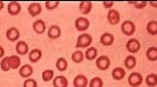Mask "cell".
<instances>
[{
  "instance_id": "8992f818",
  "label": "cell",
  "mask_w": 157,
  "mask_h": 87,
  "mask_svg": "<svg viewBox=\"0 0 157 87\" xmlns=\"http://www.w3.org/2000/svg\"><path fill=\"white\" fill-rule=\"evenodd\" d=\"M90 26V22L87 19L80 17L75 20V26L79 31H84L88 29Z\"/></svg>"
},
{
  "instance_id": "4fadbf2b",
  "label": "cell",
  "mask_w": 157,
  "mask_h": 87,
  "mask_svg": "<svg viewBox=\"0 0 157 87\" xmlns=\"http://www.w3.org/2000/svg\"><path fill=\"white\" fill-rule=\"evenodd\" d=\"M16 49V52L19 54L24 55L28 52L29 47L25 41L20 40L17 43Z\"/></svg>"
},
{
  "instance_id": "9a60e30c",
  "label": "cell",
  "mask_w": 157,
  "mask_h": 87,
  "mask_svg": "<svg viewBox=\"0 0 157 87\" xmlns=\"http://www.w3.org/2000/svg\"><path fill=\"white\" fill-rule=\"evenodd\" d=\"M62 31L60 28L58 26L53 25L49 28L48 32V35L49 38L52 39L58 38L61 35Z\"/></svg>"
},
{
  "instance_id": "e0dca14e",
  "label": "cell",
  "mask_w": 157,
  "mask_h": 87,
  "mask_svg": "<svg viewBox=\"0 0 157 87\" xmlns=\"http://www.w3.org/2000/svg\"><path fill=\"white\" fill-rule=\"evenodd\" d=\"M108 19L111 24L114 25L117 24L120 20L119 13L115 9H110L108 13Z\"/></svg>"
},
{
  "instance_id": "9c48e42d",
  "label": "cell",
  "mask_w": 157,
  "mask_h": 87,
  "mask_svg": "<svg viewBox=\"0 0 157 87\" xmlns=\"http://www.w3.org/2000/svg\"><path fill=\"white\" fill-rule=\"evenodd\" d=\"M28 9L30 14L32 17H35L38 16L41 13L42 7L39 3H32L29 5Z\"/></svg>"
},
{
  "instance_id": "4316f807",
  "label": "cell",
  "mask_w": 157,
  "mask_h": 87,
  "mask_svg": "<svg viewBox=\"0 0 157 87\" xmlns=\"http://www.w3.org/2000/svg\"><path fill=\"white\" fill-rule=\"evenodd\" d=\"M147 30L148 33L153 35L157 33V22L156 21L152 20L148 23L147 25Z\"/></svg>"
},
{
  "instance_id": "8d00e7d4",
  "label": "cell",
  "mask_w": 157,
  "mask_h": 87,
  "mask_svg": "<svg viewBox=\"0 0 157 87\" xmlns=\"http://www.w3.org/2000/svg\"><path fill=\"white\" fill-rule=\"evenodd\" d=\"M150 4L152 6L156 7L157 6V3H155V2H149Z\"/></svg>"
},
{
  "instance_id": "d590c367",
  "label": "cell",
  "mask_w": 157,
  "mask_h": 87,
  "mask_svg": "<svg viewBox=\"0 0 157 87\" xmlns=\"http://www.w3.org/2000/svg\"><path fill=\"white\" fill-rule=\"evenodd\" d=\"M4 6V4L3 2L0 1V11L2 9Z\"/></svg>"
},
{
  "instance_id": "4dcf8cb0",
  "label": "cell",
  "mask_w": 157,
  "mask_h": 87,
  "mask_svg": "<svg viewBox=\"0 0 157 87\" xmlns=\"http://www.w3.org/2000/svg\"><path fill=\"white\" fill-rule=\"evenodd\" d=\"M37 81L32 78L26 79L23 85L24 87H37Z\"/></svg>"
},
{
  "instance_id": "7c38bea8",
  "label": "cell",
  "mask_w": 157,
  "mask_h": 87,
  "mask_svg": "<svg viewBox=\"0 0 157 87\" xmlns=\"http://www.w3.org/2000/svg\"><path fill=\"white\" fill-rule=\"evenodd\" d=\"M32 26L34 31L40 34L43 33L46 28L45 22L41 19H39L34 21L33 24Z\"/></svg>"
},
{
  "instance_id": "e575fe53",
  "label": "cell",
  "mask_w": 157,
  "mask_h": 87,
  "mask_svg": "<svg viewBox=\"0 0 157 87\" xmlns=\"http://www.w3.org/2000/svg\"><path fill=\"white\" fill-rule=\"evenodd\" d=\"M5 51L4 49L2 47L0 46V58H2L5 54Z\"/></svg>"
},
{
  "instance_id": "cb8c5ba5",
  "label": "cell",
  "mask_w": 157,
  "mask_h": 87,
  "mask_svg": "<svg viewBox=\"0 0 157 87\" xmlns=\"http://www.w3.org/2000/svg\"><path fill=\"white\" fill-rule=\"evenodd\" d=\"M124 63L128 69H131L135 67L136 64V59L135 57L131 55L126 58Z\"/></svg>"
},
{
  "instance_id": "d4e9b609",
  "label": "cell",
  "mask_w": 157,
  "mask_h": 87,
  "mask_svg": "<svg viewBox=\"0 0 157 87\" xmlns=\"http://www.w3.org/2000/svg\"><path fill=\"white\" fill-rule=\"evenodd\" d=\"M97 49L93 47L88 48L85 52L86 57L89 60L95 59L97 56Z\"/></svg>"
},
{
  "instance_id": "7402d4cb",
  "label": "cell",
  "mask_w": 157,
  "mask_h": 87,
  "mask_svg": "<svg viewBox=\"0 0 157 87\" xmlns=\"http://www.w3.org/2000/svg\"><path fill=\"white\" fill-rule=\"evenodd\" d=\"M56 67L58 71H64L67 68L68 62L64 58H59L56 62Z\"/></svg>"
},
{
  "instance_id": "6da1fadb",
  "label": "cell",
  "mask_w": 157,
  "mask_h": 87,
  "mask_svg": "<svg viewBox=\"0 0 157 87\" xmlns=\"http://www.w3.org/2000/svg\"><path fill=\"white\" fill-rule=\"evenodd\" d=\"M21 59L20 57L16 55L5 57L0 62V67L3 71H7L10 69H16L20 67Z\"/></svg>"
},
{
  "instance_id": "1f68e13d",
  "label": "cell",
  "mask_w": 157,
  "mask_h": 87,
  "mask_svg": "<svg viewBox=\"0 0 157 87\" xmlns=\"http://www.w3.org/2000/svg\"><path fill=\"white\" fill-rule=\"evenodd\" d=\"M59 3L58 1H47L45 3V6L47 9L52 10L58 7Z\"/></svg>"
},
{
  "instance_id": "277c9868",
  "label": "cell",
  "mask_w": 157,
  "mask_h": 87,
  "mask_svg": "<svg viewBox=\"0 0 157 87\" xmlns=\"http://www.w3.org/2000/svg\"><path fill=\"white\" fill-rule=\"evenodd\" d=\"M122 32L125 34L130 35L135 32L136 27L135 24L131 20H125L122 23L121 26Z\"/></svg>"
},
{
  "instance_id": "30bf717a",
  "label": "cell",
  "mask_w": 157,
  "mask_h": 87,
  "mask_svg": "<svg viewBox=\"0 0 157 87\" xmlns=\"http://www.w3.org/2000/svg\"><path fill=\"white\" fill-rule=\"evenodd\" d=\"M33 72L32 66L29 64H26L22 66L19 71V74L24 78H28L31 76Z\"/></svg>"
},
{
  "instance_id": "7a4b0ae2",
  "label": "cell",
  "mask_w": 157,
  "mask_h": 87,
  "mask_svg": "<svg viewBox=\"0 0 157 87\" xmlns=\"http://www.w3.org/2000/svg\"><path fill=\"white\" fill-rule=\"evenodd\" d=\"M93 38L89 34L84 33L78 36L76 48H85L91 44L92 42Z\"/></svg>"
},
{
  "instance_id": "d6a6232c",
  "label": "cell",
  "mask_w": 157,
  "mask_h": 87,
  "mask_svg": "<svg viewBox=\"0 0 157 87\" xmlns=\"http://www.w3.org/2000/svg\"><path fill=\"white\" fill-rule=\"evenodd\" d=\"M129 3L133 4L137 9H142L146 6L147 4L146 2H129Z\"/></svg>"
},
{
  "instance_id": "5b68a950",
  "label": "cell",
  "mask_w": 157,
  "mask_h": 87,
  "mask_svg": "<svg viewBox=\"0 0 157 87\" xmlns=\"http://www.w3.org/2000/svg\"><path fill=\"white\" fill-rule=\"evenodd\" d=\"M97 67L101 70L108 69L110 65V60L108 57L102 55L97 58L96 61Z\"/></svg>"
},
{
  "instance_id": "44dd1931",
  "label": "cell",
  "mask_w": 157,
  "mask_h": 87,
  "mask_svg": "<svg viewBox=\"0 0 157 87\" xmlns=\"http://www.w3.org/2000/svg\"><path fill=\"white\" fill-rule=\"evenodd\" d=\"M114 36L109 33H106L103 34L101 37V42L105 45H109L114 41Z\"/></svg>"
},
{
  "instance_id": "d6986e66",
  "label": "cell",
  "mask_w": 157,
  "mask_h": 87,
  "mask_svg": "<svg viewBox=\"0 0 157 87\" xmlns=\"http://www.w3.org/2000/svg\"><path fill=\"white\" fill-rule=\"evenodd\" d=\"M126 74L125 71L123 68L116 67L113 70L112 75L115 79L120 80L124 78Z\"/></svg>"
},
{
  "instance_id": "5bb4252c",
  "label": "cell",
  "mask_w": 157,
  "mask_h": 87,
  "mask_svg": "<svg viewBox=\"0 0 157 87\" xmlns=\"http://www.w3.org/2000/svg\"><path fill=\"white\" fill-rule=\"evenodd\" d=\"M53 85L54 87H67L68 80L63 75H58L53 79Z\"/></svg>"
},
{
  "instance_id": "2e32d148",
  "label": "cell",
  "mask_w": 157,
  "mask_h": 87,
  "mask_svg": "<svg viewBox=\"0 0 157 87\" xmlns=\"http://www.w3.org/2000/svg\"><path fill=\"white\" fill-rule=\"evenodd\" d=\"M88 82V79L85 75H79L75 78L73 84L75 87H86Z\"/></svg>"
},
{
  "instance_id": "ffe728a7",
  "label": "cell",
  "mask_w": 157,
  "mask_h": 87,
  "mask_svg": "<svg viewBox=\"0 0 157 87\" xmlns=\"http://www.w3.org/2000/svg\"><path fill=\"white\" fill-rule=\"evenodd\" d=\"M92 7V3L90 2H81L79 5V10L82 14H87L90 12Z\"/></svg>"
},
{
  "instance_id": "52a82bcc",
  "label": "cell",
  "mask_w": 157,
  "mask_h": 87,
  "mask_svg": "<svg viewBox=\"0 0 157 87\" xmlns=\"http://www.w3.org/2000/svg\"><path fill=\"white\" fill-rule=\"evenodd\" d=\"M140 43L137 40L131 39L128 41L126 44V48L130 52L136 53L140 48Z\"/></svg>"
},
{
  "instance_id": "836d02e7",
  "label": "cell",
  "mask_w": 157,
  "mask_h": 87,
  "mask_svg": "<svg viewBox=\"0 0 157 87\" xmlns=\"http://www.w3.org/2000/svg\"><path fill=\"white\" fill-rule=\"evenodd\" d=\"M114 2H103V4L106 8H110L112 6Z\"/></svg>"
},
{
  "instance_id": "f1b7e54d",
  "label": "cell",
  "mask_w": 157,
  "mask_h": 87,
  "mask_svg": "<svg viewBox=\"0 0 157 87\" xmlns=\"http://www.w3.org/2000/svg\"><path fill=\"white\" fill-rule=\"evenodd\" d=\"M147 84L149 86L154 87L157 84V76L155 74L152 73L148 75L146 78Z\"/></svg>"
},
{
  "instance_id": "f546056e",
  "label": "cell",
  "mask_w": 157,
  "mask_h": 87,
  "mask_svg": "<svg viewBox=\"0 0 157 87\" xmlns=\"http://www.w3.org/2000/svg\"><path fill=\"white\" fill-rule=\"evenodd\" d=\"M103 82L100 77H95L92 79L90 82V87H102Z\"/></svg>"
},
{
  "instance_id": "ac0fdd59",
  "label": "cell",
  "mask_w": 157,
  "mask_h": 87,
  "mask_svg": "<svg viewBox=\"0 0 157 87\" xmlns=\"http://www.w3.org/2000/svg\"><path fill=\"white\" fill-rule=\"evenodd\" d=\"M42 56L41 51L38 49L32 50L29 54V58L30 62L35 63L39 61Z\"/></svg>"
},
{
  "instance_id": "603a6c76",
  "label": "cell",
  "mask_w": 157,
  "mask_h": 87,
  "mask_svg": "<svg viewBox=\"0 0 157 87\" xmlns=\"http://www.w3.org/2000/svg\"><path fill=\"white\" fill-rule=\"evenodd\" d=\"M147 58L150 61H155L157 58V48L156 47H152L149 48L146 52Z\"/></svg>"
},
{
  "instance_id": "8fae6325",
  "label": "cell",
  "mask_w": 157,
  "mask_h": 87,
  "mask_svg": "<svg viewBox=\"0 0 157 87\" xmlns=\"http://www.w3.org/2000/svg\"><path fill=\"white\" fill-rule=\"evenodd\" d=\"M6 36L9 40L14 41L20 37V33L19 30L15 27H11L7 30Z\"/></svg>"
},
{
  "instance_id": "ba28073f",
  "label": "cell",
  "mask_w": 157,
  "mask_h": 87,
  "mask_svg": "<svg viewBox=\"0 0 157 87\" xmlns=\"http://www.w3.org/2000/svg\"><path fill=\"white\" fill-rule=\"evenodd\" d=\"M21 9L20 4L17 2H11L7 5V11L10 14L16 16L19 14Z\"/></svg>"
},
{
  "instance_id": "83f0119b",
  "label": "cell",
  "mask_w": 157,
  "mask_h": 87,
  "mask_svg": "<svg viewBox=\"0 0 157 87\" xmlns=\"http://www.w3.org/2000/svg\"><path fill=\"white\" fill-rule=\"evenodd\" d=\"M54 75V71L52 70H45L42 73V79L45 82H48V81H51L53 78Z\"/></svg>"
},
{
  "instance_id": "484cf974",
  "label": "cell",
  "mask_w": 157,
  "mask_h": 87,
  "mask_svg": "<svg viewBox=\"0 0 157 87\" xmlns=\"http://www.w3.org/2000/svg\"><path fill=\"white\" fill-rule=\"evenodd\" d=\"M71 59L72 61L76 63H79L83 61L84 54L81 51H75L72 54Z\"/></svg>"
},
{
  "instance_id": "3957f363",
  "label": "cell",
  "mask_w": 157,
  "mask_h": 87,
  "mask_svg": "<svg viewBox=\"0 0 157 87\" xmlns=\"http://www.w3.org/2000/svg\"><path fill=\"white\" fill-rule=\"evenodd\" d=\"M129 84L132 86L136 87L140 85L142 83L143 78L140 74L133 72L130 75L128 79Z\"/></svg>"
}]
</instances>
